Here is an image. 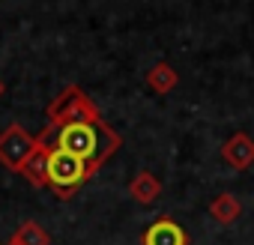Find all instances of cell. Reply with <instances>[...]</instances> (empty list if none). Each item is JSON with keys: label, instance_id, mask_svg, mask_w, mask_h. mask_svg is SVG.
<instances>
[{"label": "cell", "instance_id": "10", "mask_svg": "<svg viewBox=\"0 0 254 245\" xmlns=\"http://www.w3.org/2000/svg\"><path fill=\"white\" fill-rule=\"evenodd\" d=\"M177 81H180V75H177L174 66L165 63V60H159L156 66H150V72H147V87H150L153 93H159V96L171 93V90L177 87Z\"/></svg>", "mask_w": 254, "mask_h": 245}, {"label": "cell", "instance_id": "8", "mask_svg": "<svg viewBox=\"0 0 254 245\" xmlns=\"http://www.w3.org/2000/svg\"><path fill=\"white\" fill-rule=\"evenodd\" d=\"M129 194H132L135 203L150 206V203L162 194V180H159L153 171H138V174L132 177V183H129Z\"/></svg>", "mask_w": 254, "mask_h": 245}, {"label": "cell", "instance_id": "7", "mask_svg": "<svg viewBox=\"0 0 254 245\" xmlns=\"http://www.w3.org/2000/svg\"><path fill=\"white\" fill-rule=\"evenodd\" d=\"M141 242L144 245H189V233L174 218H159L144 230Z\"/></svg>", "mask_w": 254, "mask_h": 245}, {"label": "cell", "instance_id": "3", "mask_svg": "<svg viewBox=\"0 0 254 245\" xmlns=\"http://www.w3.org/2000/svg\"><path fill=\"white\" fill-rule=\"evenodd\" d=\"M48 144V141H45ZM51 147V144H48ZM90 180V174H87V165L81 162V159H75V156H69V153H63V150H54L51 147V156H48V188L60 197V200H72L78 191H81V185Z\"/></svg>", "mask_w": 254, "mask_h": 245}, {"label": "cell", "instance_id": "6", "mask_svg": "<svg viewBox=\"0 0 254 245\" xmlns=\"http://www.w3.org/2000/svg\"><path fill=\"white\" fill-rule=\"evenodd\" d=\"M48 156H51V147L42 138H36V150L27 156V162L18 171L33 188H48Z\"/></svg>", "mask_w": 254, "mask_h": 245}, {"label": "cell", "instance_id": "9", "mask_svg": "<svg viewBox=\"0 0 254 245\" xmlns=\"http://www.w3.org/2000/svg\"><path fill=\"white\" fill-rule=\"evenodd\" d=\"M209 215L218 221V224H233L239 215H242V203H239V197L236 194H230V191H221V194H215L212 200H209Z\"/></svg>", "mask_w": 254, "mask_h": 245}, {"label": "cell", "instance_id": "12", "mask_svg": "<svg viewBox=\"0 0 254 245\" xmlns=\"http://www.w3.org/2000/svg\"><path fill=\"white\" fill-rule=\"evenodd\" d=\"M3 90H6V84H3V81H0V96H3Z\"/></svg>", "mask_w": 254, "mask_h": 245}, {"label": "cell", "instance_id": "4", "mask_svg": "<svg viewBox=\"0 0 254 245\" xmlns=\"http://www.w3.org/2000/svg\"><path fill=\"white\" fill-rule=\"evenodd\" d=\"M33 150H36V138L21 126V122H9V126L0 132V165L6 171L18 174Z\"/></svg>", "mask_w": 254, "mask_h": 245}, {"label": "cell", "instance_id": "11", "mask_svg": "<svg viewBox=\"0 0 254 245\" xmlns=\"http://www.w3.org/2000/svg\"><path fill=\"white\" fill-rule=\"evenodd\" d=\"M6 245H51V233L39 224V221H24Z\"/></svg>", "mask_w": 254, "mask_h": 245}, {"label": "cell", "instance_id": "5", "mask_svg": "<svg viewBox=\"0 0 254 245\" xmlns=\"http://www.w3.org/2000/svg\"><path fill=\"white\" fill-rule=\"evenodd\" d=\"M221 162L233 171H248L254 165V138L248 132H236L221 144Z\"/></svg>", "mask_w": 254, "mask_h": 245}, {"label": "cell", "instance_id": "1", "mask_svg": "<svg viewBox=\"0 0 254 245\" xmlns=\"http://www.w3.org/2000/svg\"><path fill=\"white\" fill-rule=\"evenodd\" d=\"M48 141L54 150H63L87 165L90 180L99 174V168L123 147V138L117 129H111V122L105 120H84V122H69L60 129H45L39 135Z\"/></svg>", "mask_w": 254, "mask_h": 245}, {"label": "cell", "instance_id": "2", "mask_svg": "<svg viewBox=\"0 0 254 245\" xmlns=\"http://www.w3.org/2000/svg\"><path fill=\"white\" fill-rule=\"evenodd\" d=\"M45 117H48V129H60V126H69V122H84V120H105L102 111L96 108V102L78 84L63 87L48 102Z\"/></svg>", "mask_w": 254, "mask_h": 245}]
</instances>
